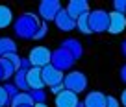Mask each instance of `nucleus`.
<instances>
[{
    "label": "nucleus",
    "instance_id": "obj_1",
    "mask_svg": "<svg viewBox=\"0 0 126 107\" xmlns=\"http://www.w3.org/2000/svg\"><path fill=\"white\" fill-rule=\"evenodd\" d=\"M41 28L39 20L35 15L32 13H24L19 17V20L15 22V33L20 39H33V35L37 33V30Z\"/></svg>",
    "mask_w": 126,
    "mask_h": 107
},
{
    "label": "nucleus",
    "instance_id": "obj_2",
    "mask_svg": "<svg viewBox=\"0 0 126 107\" xmlns=\"http://www.w3.org/2000/svg\"><path fill=\"white\" fill-rule=\"evenodd\" d=\"M28 61H30L32 67L35 68H43L47 65L52 63V52L45 46H35L30 50V56H28Z\"/></svg>",
    "mask_w": 126,
    "mask_h": 107
},
{
    "label": "nucleus",
    "instance_id": "obj_3",
    "mask_svg": "<svg viewBox=\"0 0 126 107\" xmlns=\"http://www.w3.org/2000/svg\"><path fill=\"white\" fill-rule=\"evenodd\" d=\"M63 83H65V89H67V91L78 94V92H82L83 89H85L87 79H85V76H83L82 72H71V74H67L63 78Z\"/></svg>",
    "mask_w": 126,
    "mask_h": 107
},
{
    "label": "nucleus",
    "instance_id": "obj_4",
    "mask_svg": "<svg viewBox=\"0 0 126 107\" xmlns=\"http://www.w3.org/2000/svg\"><path fill=\"white\" fill-rule=\"evenodd\" d=\"M74 63V56L71 52H67L65 48H59L58 52L52 54V65H54L58 70H63V68H69Z\"/></svg>",
    "mask_w": 126,
    "mask_h": 107
},
{
    "label": "nucleus",
    "instance_id": "obj_5",
    "mask_svg": "<svg viewBox=\"0 0 126 107\" xmlns=\"http://www.w3.org/2000/svg\"><path fill=\"white\" fill-rule=\"evenodd\" d=\"M41 74H43L45 85H48V87H54V85H58V83H61V81H63L61 70H58V68H56L52 63L41 68Z\"/></svg>",
    "mask_w": 126,
    "mask_h": 107
},
{
    "label": "nucleus",
    "instance_id": "obj_6",
    "mask_svg": "<svg viewBox=\"0 0 126 107\" xmlns=\"http://www.w3.org/2000/svg\"><path fill=\"white\" fill-rule=\"evenodd\" d=\"M108 24H110V17L104 11H93L89 13V28L94 32H104L108 30Z\"/></svg>",
    "mask_w": 126,
    "mask_h": 107
},
{
    "label": "nucleus",
    "instance_id": "obj_7",
    "mask_svg": "<svg viewBox=\"0 0 126 107\" xmlns=\"http://www.w3.org/2000/svg\"><path fill=\"white\" fill-rule=\"evenodd\" d=\"M59 11H61V8H59V4L56 0H45L39 6V15L43 17L45 20H54Z\"/></svg>",
    "mask_w": 126,
    "mask_h": 107
},
{
    "label": "nucleus",
    "instance_id": "obj_8",
    "mask_svg": "<svg viewBox=\"0 0 126 107\" xmlns=\"http://www.w3.org/2000/svg\"><path fill=\"white\" fill-rule=\"evenodd\" d=\"M26 81H28V89L30 91H41L45 87V81H43V74H41V68L32 67L26 74Z\"/></svg>",
    "mask_w": 126,
    "mask_h": 107
},
{
    "label": "nucleus",
    "instance_id": "obj_9",
    "mask_svg": "<svg viewBox=\"0 0 126 107\" xmlns=\"http://www.w3.org/2000/svg\"><path fill=\"white\" fill-rule=\"evenodd\" d=\"M126 28V15L121 11H113L110 13V24H108V30L110 33H121Z\"/></svg>",
    "mask_w": 126,
    "mask_h": 107
},
{
    "label": "nucleus",
    "instance_id": "obj_10",
    "mask_svg": "<svg viewBox=\"0 0 126 107\" xmlns=\"http://www.w3.org/2000/svg\"><path fill=\"white\" fill-rule=\"evenodd\" d=\"M78 103L80 102L76 98V94L67 91V89L56 96V107H78Z\"/></svg>",
    "mask_w": 126,
    "mask_h": 107
},
{
    "label": "nucleus",
    "instance_id": "obj_11",
    "mask_svg": "<svg viewBox=\"0 0 126 107\" xmlns=\"http://www.w3.org/2000/svg\"><path fill=\"white\" fill-rule=\"evenodd\" d=\"M54 20H56V26H58L61 32H71V30H74V26H76V20L71 19L65 9H61V11L56 15Z\"/></svg>",
    "mask_w": 126,
    "mask_h": 107
},
{
    "label": "nucleus",
    "instance_id": "obj_12",
    "mask_svg": "<svg viewBox=\"0 0 126 107\" xmlns=\"http://www.w3.org/2000/svg\"><path fill=\"white\" fill-rule=\"evenodd\" d=\"M87 2H82V0H72L71 4L67 6V9L65 11L69 13V17L71 19H74V20H78L82 15H87Z\"/></svg>",
    "mask_w": 126,
    "mask_h": 107
},
{
    "label": "nucleus",
    "instance_id": "obj_13",
    "mask_svg": "<svg viewBox=\"0 0 126 107\" xmlns=\"http://www.w3.org/2000/svg\"><path fill=\"white\" fill-rule=\"evenodd\" d=\"M15 52H17L15 41L9 39V37H0V59L6 57V56H11Z\"/></svg>",
    "mask_w": 126,
    "mask_h": 107
},
{
    "label": "nucleus",
    "instance_id": "obj_14",
    "mask_svg": "<svg viewBox=\"0 0 126 107\" xmlns=\"http://www.w3.org/2000/svg\"><path fill=\"white\" fill-rule=\"evenodd\" d=\"M85 107H106V96L100 92H91L85 98Z\"/></svg>",
    "mask_w": 126,
    "mask_h": 107
},
{
    "label": "nucleus",
    "instance_id": "obj_15",
    "mask_svg": "<svg viewBox=\"0 0 126 107\" xmlns=\"http://www.w3.org/2000/svg\"><path fill=\"white\" fill-rule=\"evenodd\" d=\"M32 105H33V102H32L28 92H19L11 100V107H32Z\"/></svg>",
    "mask_w": 126,
    "mask_h": 107
},
{
    "label": "nucleus",
    "instance_id": "obj_16",
    "mask_svg": "<svg viewBox=\"0 0 126 107\" xmlns=\"http://www.w3.org/2000/svg\"><path fill=\"white\" fill-rule=\"evenodd\" d=\"M13 22V13L8 6H0V28H8Z\"/></svg>",
    "mask_w": 126,
    "mask_h": 107
},
{
    "label": "nucleus",
    "instance_id": "obj_17",
    "mask_svg": "<svg viewBox=\"0 0 126 107\" xmlns=\"http://www.w3.org/2000/svg\"><path fill=\"white\" fill-rule=\"evenodd\" d=\"M26 70H17L15 72V87L20 89L22 92H28L30 89H28V81H26Z\"/></svg>",
    "mask_w": 126,
    "mask_h": 107
},
{
    "label": "nucleus",
    "instance_id": "obj_18",
    "mask_svg": "<svg viewBox=\"0 0 126 107\" xmlns=\"http://www.w3.org/2000/svg\"><path fill=\"white\" fill-rule=\"evenodd\" d=\"M76 26H78L83 33H91V28H89V13L80 17V19L76 20Z\"/></svg>",
    "mask_w": 126,
    "mask_h": 107
},
{
    "label": "nucleus",
    "instance_id": "obj_19",
    "mask_svg": "<svg viewBox=\"0 0 126 107\" xmlns=\"http://www.w3.org/2000/svg\"><path fill=\"white\" fill-rule=\"evenodd\" d=\"M28 94H30V98H32V102H33V105L35 103H45V91L41 89V91H28Z\"/></svg>",
    "mask_w": 126,
    "mask_h": 107
},
{
    "label": "nucleus",
    "instance_id": "obj_20",
    "mask_svg": "<svg viewBox=\"0 0 126 107\" xmlns=\"http://www.w3.org/2000/svg\"><path fill=\"white\" fill-rule=\"evenodd\" d=\"M4 89H6V92H8V98H9V103H11V100L15 98L17 94H19V89H17L15 85H11V83L4 85Z\"/></svg>",
    "mask_w": 126,
    "mask_h": 107
},
{
    "label": "nucleus",
    "instance_id": "obj_21",
    "mask_svg": "<svg viewBox=\"0 0 126 107\" xmlns=\"http://www.w3.org/2000/svg\"><path fill=\"white\" fill-rule=\"evenodd\" d=\"M9 103V98H8V92H6V89L0 85V107H6Z\"/></svg>",
    "mask_w": 126,
    "mask_h": 107
},
{
    "label": "nucleus",
    "instance_id": "obj_22",
    "mask_svg": "<svg viewBox=\"0 0 126 107\" xmlns=\"http://www.w3.org/2000/svg\"><path fill=\"white\" fill-rule=\"evenodd\" d=\"M50 91L54 92L56 96H58L59 92H63V91H65V83H63V81H61V83H58V85H54V87H50Z\"/></svg>",
    "mask_w": 126,
    "mask_h": 107
},
{
    "label": "nucleus",
    "instance_id": "obj_23",
    "mask_svg": "<svg viewBox=\"0 0 126 107\" xmlns=\"http://www.w3.org/2000/svg\"><path fill=\"white\" fill-rule=\"evenodd\" d=\"M106 107H119V102L113 98V96H108L106 98Z\"/></svg>",
    "mask_w": 126,
    "mask_h": 107
},
{
    "label": "nucleus",
    "instance_id": "obj_24",
    "mask_svg": "<svg viewBox=\"0 0 126 107\" xmlns=\"http://www.w3.org/2000/svg\"><path fill=\"white\" fill-rule=\"evenodd\" d=\"M45 33H47V26H45V24H41V28L37 30V33L33 35V39H41V37H45Z\"/></svg>",
    "mask_w": 126,
    "mask_h": 107
},
{
    "label": "nucleus",
    "instance_id": "obj_25",
    "mask_svg": "<svg viewBox=\"0 0 126 107\" xmlns=\"http://www.w3.org/2000/svg\"><path fill=\"white\" fill-rule=\"evenodd\" d=\"M115 8H117V9H126V2H117Z\"/></svg>",
    "mask_w": 126,
    "mask_h": 107
},
{
    "label": "nucleus",
    "instance_id": "obj_26",
    "mask_svg": "<svg viewBox=\"0 0 126 107\" xmlns=\"http://www.w3.org/2000/svg\"><path fill=\"white\" fill-rule=\"evenodd\" d=\"M121 103H122V105L126 107V89L122 91V96H121Z\"/></svg>",
    "mask_w": 126,
    "mask_h": 107
},
{
    "label": "nucleus",
    "instance_id": "obj_27",
    "mask_svg": "<svg viewBox=\"0 0 126 107\" xmlns=\"http://www.w3.org/2000/svg\"><path fill=\"white\" fill-rule=\"evenodd\" d=\"M33 107H48V105H45V103H35Z\"/></svg>",
    "mask_w": 126,
    "mask_h": 107
},
{
    "label": "nucleus",
    "instance_id": "obj_28",
    "mask_svg": "<svg viewBox=\"0 0 126 107\" xmlns=\"http://www.w3.org/2000/svg\"><path fill=\"white\" fill-rule=\"evenodd\" d=\"M0 79H4V72H2V67H0Z\"/></svg>",
    "mask_w": 126,
    "mask_h": 107
},
{
    "label": "nucleus",
    "instance_id": "obj_29",
    "mask_svg": "<svg viewBox=\"0 0 126 107\" xmlns=\"http://www.w3.org/2000/svg\"><path fill=\"white\" fill-rule=\"evenodd\" d=\"M32 107H33V105H32Z\"/></svg>",
    "mask_w": 126,
    "mask_h": 107
},
{
    "label": "nucleus",
    "instance_id": "obj_30",
    "mask_svg": "<svg viewBox=\"0 0 126 107\" xmlns=\"http://www.w3.org/2000/svg\"><path fill=\"white\" fill-rule=\"evenodd\" d=\"M124 15H126V13H124Z\"/></svg>",
    "mask_w": 126,
    "mask_h": 107
}]
</instances>
